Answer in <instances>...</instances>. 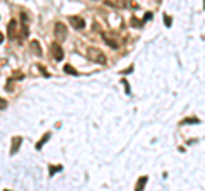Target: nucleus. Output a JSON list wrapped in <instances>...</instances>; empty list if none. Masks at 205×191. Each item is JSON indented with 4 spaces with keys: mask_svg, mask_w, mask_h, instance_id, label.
I'll use <instances>...</instances> for the list:
<instances>
[{
    "mask_svg": "<svg viewBox=\"0 0 205 191\" xmlns=\"http://www.w3.org/2000/svg\"><path fill=\"white\" fill-rule=\"evenodd\" d=\"M87 57L92 61H96V63H106L104 53L101 51V50H97V48H87Z\"/></svg>",
    "mask_w": 205,
    "mask_h": 191,
    "instance_id": "f257e3e1",
    "label": "nucleus"
},
{
    "mask_svg": "<svg viewBox=\"0 0 205 191\" xmlns=\"http://www.w3.org/2000/svg\"><path fill=\"white\" fill-rule=\"evenodd\" d=\"M51 55L57 61H60L63 58V50H62L60 43H51Z\"/></svg>",
    "mask_w": 205,
    "mask_h": 191,
    "instance_id": "f03ea898",
    "label": "nucleus"
},
{
    "mask_svg": "<svg viewBox=\"0 0 205 191\" xmlns=\"http://www.w3.org/2000/svg\"><path fill=\"white\" fill-rule=\"evenodd\" d=\"M70 24L79 31H82L84 27H86V21H84L82 17H79V16H70Z\"/></svg>",
    "mask_w": 205,
    "mask_h": 191,
    "instance_id": "7ed1b4c3",
    "label": "nucleus"
},
{
    "mask_svg": "<svg viewBox=\"0 0 205 191\" xmlns=\"http://www.w3.org/2000/svg\"><path fill=\"white\" fill-rule=\"evenodd\" d=\"M55 34H57L58 39H65L67 38V27H65V24L57 22V24H55Z\"/></svg>",
    "mask_w": 205,
    "mask_h": 191,
    "instance_id": "20e7f679",
    "label": "nucleus"
},
{
    "mask_svg": "<svg viewBox=\"0 0 205 191\" xmlns=\"http://www.w3.org/2000/svg\"><path fill=\"white\" fill-rule=\"evenodd\" d=\"M7 33H9V38H16V33H17V21H10L9 22V29H7Z\"/></svg>",
    "mask_w": 205,
    "mask_h": 191,
    "instance_id": "39448f33",
    "label": "nucleus"
},
{
    "mask_svg": "<svg viewBox=\"0 0 205 191\" xmlns=\"http://www.w3.org/2000/svg\"><path fill=\"white\" fill-rule=\"evenodd\" d=\"M103 39H104V41H106V43H108L111 48H118V39L111 38L108 33H103Z\"/></svg>",
    "mask_w": 205,
    "mask_h": 191,
    "instance_id": "423d86ee",
    "label": "nucleus"
},
{
    "mask_svg": "<svg viewBox=\"0 0 205 191\" xmlns=\"http://www.w3.org/2000/svg\"><path fill=\"white\" fill-rule=\"evenodd\" d=\"M21 143H22V138H21V137H14V140H12V148H10V154H12V155L17 152V148H19V145H21Z\"/></svg>",
    "mask_w": 205,
    "mask_h": 191,
    "instance_id": "0eeeda50",
    "label": "nucleus"
},
{
    "mask_svg": "<svg viewBox=\"0 0 205 191\" xmlns=\"http://www.w3.org/2000/svg\"><path fill=\"white\" fill-rule=\"evenodd\" d=\"M147 176H142V178H139V182H137V186H135V191H142L145 188V184H147Z\"/></svg>",
    "mask_w": 205,
    "mask_h": 191,
    "instance_id": "6e6552de",
    "label": "nucleus"
},
{
    "mask_svg": "<svg viewBox=\"0 0 205 191\" xmlns=\"http://www.w3.org/2000/svg\"><path fill=\"white\" fill-rule=\"evenodd\" d=\"M50 137H51V135H50V133H44V135H43V138H41V140H39V142H38V145H36V148H38V150H41V148H43V145H44V143H46V142H48V140H50Z\"/></svg>",
    "mask_w": 205,
    "mask_h": 191,
    "instance_id": "1a4fd4ad",
    "label": "nucleus"
},
{
    "mask_svg": "<svg viewBox=\"0 0 205 191\" xmlns=\"http://www.w3.org/2000/svg\"><path fill=\"white\" fill-rule=\"evenodd\" d=\"M31 48L36 51V55H41V46H39L38 41H33V43H31Z\"/></svg>",
    "mask_w": 205,
    "mask_h": 191,
    "instance_id": "9d476101",
    "label": "nucleus"
},
{
    "mask_svg": "<svg viewBox=\"0 0 205 191\" xmlns=\"http://www.w3.org/2000/svg\"><path fill=\"white\" fill-rule=\"evenodd\" d=\"M188 123H200L196 118H188V120H183L181 121V125H188Z\"/></svg>",
    "mask_w": 205,
    "mask_h": 191,
    "instance_id": "9b49d317",
    "label": "nucleus"
},
{
    "mask_svg": "<svg viewBox=\"0 0 205 191\" xmlns=\"http://www.w3.org/2000/svg\"><path fill=\"white\" fill-rule=\"evenodd\" d=\"M58 171H62V165H55V167H51V169H50V174H55V172H58Z\"/></svg>",
    "mask_w": 205,
    "mask_h": 191,
    "instance_id": "f8f14e48",
    "label": "nucleus"
},
{
    "mask_svg": "<svg viewBox=\"0 0 205 191\" xmlns=\"http://www.w3.org/2000/svg\"><path fill=\"white\" fill-rule=\"evenodd\" d=\"M65 72H67V74H70V75H75V70L72 68L70 65H65Z\"/></svg>",
    "mask_w": 205,
    "mask_h": 191,
    "instance_id": "ddd939ff",
    "label": "nucleus"
},
{
    "mask_svg": "<svg viewBox=\"0 0 205 191\" xmlns=\"http://www.w3.org/2000/svg\"><path fill=\"white\" fill-rule=\"evenodd\" d=\"M164 24H166V26H171V19H169V16H164Z\"/></svg>",
    "mask_w": 205,
    "mask_h": 191,
    "instance_id": "4468645a",
    "label": "nucleus"
},
{
    "mask_svg": "<svg viewBox=\"0 0 205 191\" xmlns=\"http://www.w3.org/2000/svg\"><path fill=\"white\" fill-rule=\"evenodd\" d=\"M122 84H123V85H125V91H127V94H130V87H128V84L125 82V80H123Z\"/></svg>",
    "mask_w": 205,
    "mask_h": 191,
    "instance_id": "2eb2a0df",
    "label": "nucleus"
},
{
    "mask_svg": "<svg viewBox=\"0 0 205 191\" xmlns=\"http://www.w3.org/2000/svg\"><path fill=\"white\" fill-rule=\"evenodd\" d=\"M2 41H4V34H2V33H0V43H2Z\"/></svg>",
    "mask_w": 205,
    "mask_h": 191,
    "instance_id": "dca6fc26",
    "label": "nucleus"
}]
</instances>
